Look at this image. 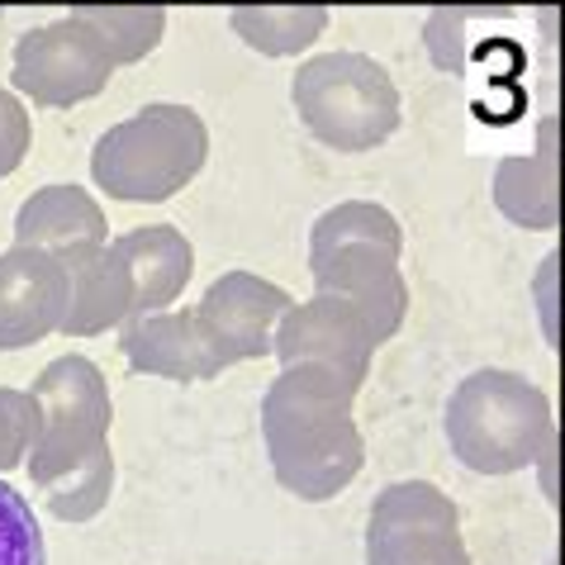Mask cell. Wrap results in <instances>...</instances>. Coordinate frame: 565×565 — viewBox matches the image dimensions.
Returning a JSON list of instances; mask_svg holds the SVG:
<instances>
[{"mask_svg":"<svg viewBox=\"0 0 565 565\" xmlns=\"http://www.w3.org/2000/svg\"><path fill=\"white\" fill-rule=\"evenodd\" d=\"M210 157V129L191 105H143L90 148V181L124 205H162L185 191Z\"/></svg>","mask_w":565,"mask_h":565,"instance_id":"277c9868","label":"cell"},{"mask_svg":"<svg viewBox=\"0 0 565 565\" xmlns=\"http://www.w3.org/2000/svg\"><path fill=\"white\" fill-rule=\"evenodd\" d=\"M67 266L43 247L0 253V352H24L49 333H62L67 319Z\"/></svg>","mask_w":565,"mask_h":565,"instance_id":"30bf717a","label":"cell"},{"mask_svg":"<svg viewBox=\"0 0 565 565\" xmlns=\"http://www.w3.org/2000/svg\"><path fill=\"white\" fill-rule=\"evenodd\" d=\"M109 76H115V57L105 53V43L82 14H62L53 24L29 29L14 43L10 82L43 109H72L100 96Z\"/></svg>","mask_w":565,"mask_h":565,"instance_id":"52a82bcc","label":"cell"},{"mask_svg":"<svg viewBox=\"0 0 565 565\" xmlns=\"http://www.w3.org/2000/svg\"><path fill=\"white\" fill-rule=\"evenodd\" d=\"M552 399L518 371H470L447 399L451 457L476 476H513L537 466L552 443Z\"/></svg>","mask_w":565,"mask_h":565,"instance_id":"3957f363","label":"cell"},{"mask_svg":"<svg viewBox=\"0 0 565 565\" xmlns=\"http://www.w3.org/2000/svg\"><path fill=\"white\" fill-rule=\"evenodd\" d=\"M115 253L134 271V313L171 309L195 271V247L177 224H143L115 238Z\"/></svg>","mask_w":565,"mask_h":565,"instance_id":"2e32d148","label":"cell"},{"mask_svg":"<svg viewBox=\"0 0 565 565\" xmlns=\"http://www.w3.org/2000/svg\"><path fill=\"white\" fill-rule=\"evenodd\" d=\"M290 105L333 152H371L399 129V86L366 53H319L290 76Z\"/></svg>","mask_w":565,"mask_h":565,"instance_id":"5b68a950","label":"cell"},{"mask_svg":"<svg viewBox=\"0 0 565 565\" xmlns=\"http://www.w3.org/2000/svg\"><path fill=\"white\" fill-rule=\"evenodd\" d=\"M290 305L295 300L276 280H262L253 271H224L205 290V300L195 305V313H200V323H205V333L214 338L218 356H224L228 366H238V361H257L271 352L276 323Z\"/></svg>","mask_w":565,"mask_h":565,"instance_id":"8fae6325","label":"cell"},{"mask_svg":"<svg viewBox=\"0 0 565 565\" xmlns=\"http://www.w3.org/2000/svg\"><path fill=\"white\" fill-rule=\"evenodd\" d=\"M119 352L138 375H162V381H181V385L214 381L228 366L195 309L129 313L119 333Z\"/></svg>","mask_w":565,"mask_h":565,"instance_id":"7c38bea8","label":"cell"},{"mask_svg":"<svg viewBox=\"0 0 565 565\" xmlns=\"http://www.w3.org/2000/svg\"><path fill=\"white\" fill-rule=\"evenodd\" d=\"M366 565H476L461 513L433 480H395L366 518Z\"/></svg>","mask_w":565,"mask_h":565,"instance_id":"8992f818","label":"cell"},{"mask_svg":"<svg viewBox=\"0 0 565 565\" xmlns=\"http://www.w3.org/2000/svg\"><path fill=\"white\" fill-rule=\"evenodd\" d=\"M228 24L262 57H300L323 39L328 6L319 0H253V6H233Z\"/></svg>","mask_w":565,"mask_h":565,"instance_id":"e0dca14e","label":"cell"},{"mask_svg":"<svg viewBox=\"0 0 565 565\" xmlns=\"http://www.w3.org/2000/svg\"><path fill=\"white\" fill-rule=\"evenodd\" d=\"M39 437L29 451V476L57 523H90L115 494V451H109V399L105 371L90 356H57L34 381Z\"/></svg>","mask_w":565,"mask_h":565,"instance_id":"6da1fadb","label":"cell"},{"mask_svg":"<svg viewBox=\"0 0 565 565\" xmlns=\"http://www.w3.org/2000/svg\"><path fill=\"white\" fill-rule=\"evenodd\" d=\"M105 233H109L105 210L82 185H43V191L29 195L20 214H14V243L43 247V253H53V257L100 247Z\"/></svg>","mask_w":565,"mask_h":565,"instance_id":"9a60e30c","label":"cell"},{"mask_svg":"<svg viewBox=\"0 0 565 565\" xmlns=\"http://www.w3.org/2000/svg\"><path fill=\"white\" fill-rule=\"evenodd\" d=\"M0 565H43V532L34 504L0 480Z\"/></svg>","mask_w":565,"mask_h":565,"instance_id":"ffe728a7","label":"cell"},{"mask_svg":"<svg viewBox=\"0 0 565 565\" xmlns=\"http://www.w3.org/2000/svg\"><path fill=\"white\" fill-rule=\"evenodd\" d=\"M62 266H67V286H72L62 338L109 333V328H119L134 313V271H129V262L115 253V243L67 253Z\"/></svg>","mask_w":565,"mask_h":565,"instance_id":"5bb4252c","label":"cell"},{"mask_svg":"<svg viewBox=\"0 0 565 565\" xmlns=\"http://www.w3.org/2000/svg\"><path fill=\"white\" fill-rule=\"evenodd\" d=\"M565 143L556 119H542L537 129V152L527 157H504L494 167V205L509 224L527 233H552L565 218Z\"/></svg>","mask_w":565,"mask_h":565,"instance_id":"4fadbf2b","label":"cell"},{"mask_svg":"<svg viewBox=\"0 0 565 565\" xmlns=\"http://www.w3.org/2000/svg\"><path fill=\"white\" fill-rule=\"evenodd\" d=\"M309 276H313V290L352 300L375 323L381 342H390L404 328V313H409V280L399 271V247H385V243H371V238L338 243V247H328V253L309 257Z\"/></svg>","mask_w":565,"mask_h":565,"instance_id":"9c48e42d","label":"cell"},{"mask_svg":"<svg viewBox=\"0 0 565 565\" xmlns=\"http://www.w3.org/2000/svg\"><path fill=\"white\" fill-rule=\"evenodd\" d=\"M537 470H542V494L556 509H565V428H552V443L537 457Z\"/></svg>","mask_w":565,"mask_h":565,"instance_id":"cb8c5ba5","label":"cell"},{"mask_svg":"<svg viewBox=\"0 0 565 565\" xmlns=\"http://www.w3.org/2000/svg\"><path fill=\"white\" fill-rule=\"evenodd\" d=\"M356 238H371V243H385V247H399L404 253V228L385 205H371V200H342V205L323 210L319 218H313L309 257H319L338 243H356Z\"/></svg>","mask_w":565,"mask_h":565,"instance_id":"d6986e66","label":"cell"},{"mask_svg":"<svg viewBox=\"0 0 565 565\" xmlns=\"http://www.w3.org/2000/svg\"><path fill=\"white\" fill-rule=\"evenodd\" d=\"M29 143H34V119H29V109L14 90L0 86V181L24 167Z\"/></svg>","mask_w":565,"mask_h":565,"instance_id":"7402d4cb","label":"cell"},{"mask_svg":"<svg viewBox=\"0 0 565 565\" xmlns=\"http://www.w3.org/2000/svg\"><path fill=\"white\" fill-rule=\"evenodd\" d=\"M96 29V39L105 43V53L115 57V67L143 62L167 34V10L148 6V0H129V6H82L72 10Z\"/></svg>","mask_w":565,"mask_h":565,"instance_id":"ac0fdd59","label":"cell"},{"mask_svg":"<svg viewBox=\"0 0 565 565\" xmlns=\"http://www.w3.org/2000/svg\"><path fill=\"white\" fill-rule=\"evenodd\" d=\"M375 348H381L375 323L352 300L328 295V290H313V300L290 305L286 313H280L276 342H271L280 366L319 361V366H338L342 375H352L356 385H366Z\"/></svg>","mask_w":565,"mask_h":565,"instance_id":"ba28073f","label":"cell"},{"mask_svg":"<svg viewBox=\"0 0 565 565\" xmlns=\"http://www.w3.org/2000/svg\"><path fill=\"white\" fill-rule=\"evenodd\" d=\"M39 437V399L34 390L0 385V476L29 461Z\"/></svg>","mask_w":565,"mask_h":565,"instance_id":"44dd1931","label":"cell"},{"mask_svg":"<svg viewBox=\"0 0 565 565\" xmlns=\"http://www.w3.org/2000/svg\"><path fill=\"white\" fill-rule=\"evenodd\" d=\"M561 253H546L542 257V271L532 280V295H537V313H542V333L546 342L561 352L565 361V295H561Z\"/></svg>","mask_w":565,"mask_h":565,"instance_id":"603a6c76","label":"cell"},{"mask_svg":"<svg viewBox=\"0 0 565 565\" xmlns=\"http://www.w3.org/2000/svg\"><path fill=\"white\" fill-rule=\"evenodd\" d=\"M356 381L338 366L300 361L280 366L262 399V437L271 476L305 504L342 494L366 466V443L356 428Z\"/></svg>","mask_w":565,"mask_h":565,"instance_id":"7a4b0ae2","label":"cell"}]
</instances>
